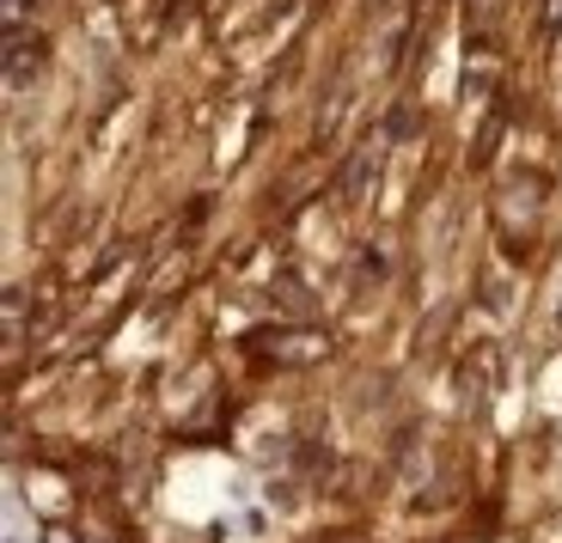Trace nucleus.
<instances>
[{"label":"nucleus","instance_id":"1","mask_svg":"<svg viewBox=\"0 0 562 543\" xmlns=\"http://www.w3.org/2000/svg\"><path fill=\"white\" fill-rule=\"evenodd\" d=\"M550 25H557V37H562V0H557V13H550Z\"/></svg>","mask_w":562,"mask_h":543}]
</instances>
